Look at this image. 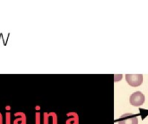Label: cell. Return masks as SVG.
<instances>
[{
	"mask_svg": "<svg viewBox=\"0 0 148 124\" xmlns=\"http://www.w3.org/2000/svg\"><path fill=\"white\" fill-rule=\"evenodd\" d=\"M126 80L130 86L138 87V86L141 85L143 83V76L140 74H136V75L127 74V75H126Z\"/></svg>",
	"mask_w": 148,
	"mask_h": 124,
	"instance_id": "6da1fadb",
	"label": "cell"
},
{
	"mask_svg": "<svg viewBox=\"0 0 148 124\" xmlns=\"http://www.w3.org/2000/svg\"><path fill=\"white\" fill-rule=\"evenodd\" d=\"M144 102H145V96L140 91L134 92L130 96V103L133 106L140 107L144 103Z\"/></svg>",
	"mask_w": 148,
	"mask_h": 124,
	"instance_id": "7a4b0ae2",
	"label": "cell"
},
{
	"mask_svg": "<svg viewBox=\"0 0 148 124\" xmlns=\"http://www.w3.org/2000/svg\"><path fill=\"white\" fill-rule=\"evenodd\" d=\"M118 124H138V118L131 113L124 114L118 120Z\"/></svg>",
	"mask_w": 148,
	"mask_h": 124,
	"instance_id": "3957f363",
	"label": "cell"
},
{
	"mask_svg": "<svg viewBox=\"0 0 148 124\" xmlns=\"http://www.w3.org/2000/svg\"><path fill=\"white\" fill-rule=\"evenodd\" d=\"M15 116H17L13 124H26L27 123V116L23 112H16L14 114Z\"/></svg>",
	"mask_w": 148,
	"mask_h": 124,
	"instance_id": "277c9868",
	"label": "cell"
},
{
	"mask_svg": "<svg viewBox=\"0 0 148 124\" xmlns=\"http://www.w3.org/2000/svg\"><path fill=\"white\" fill-rule=\"evenodd\" d=\"M69 115L73 116L72 118H69L66 122V124H78V116L75 113H69Z\"/></svg>",
	"mask_w": 148,
	"mask_h": 124,
	"instance_id": "5b68a950",
	"label": "cell"
},
{
	"mask_svg": "<svg viewBox=\"0 0 148 124\" xmlns=\"http://www.w3.org/2000/svg\"><path fill=\"white\" fill-rule=\"evenodd\" d=\"M5 124H11V114L10 111L5 114Z\"/></svg>",
	"mask_w": 148,
	"mask_h": 124,
	"instance_id": "8992f818",
	"label": "cell"
},
{
	"mask_svg": "<svg viewBox=\"0 0 148 124\" xmlns=\"http://www.w3.org/2000/svg\"><path fill=\"white\" fill-rule=\"evenodd\" d=\"M49 115L52 118V123L57 124V116H56V114L54 113V112H50V113H49Z\"/></svg>",
	"mask_w": 148,
	"mask_h": 124,
	"instance_id": "52a82bcc",
	"label": "cell"
},
{
	"mask_svg": "<svg viewBox=\"0 0 148 124\" xmlns=\"http://www.w3.org/2000/svg\"><path fill=\"white\" fill-rule=\"evenodd\" d=\"M35 123L41 124V114L38 111L36 112V115H35Z\"/></svg>",
	"mask_w": 148,
	"mask_h": 124,
	"instance_id": "ba28073f",
	"label": "cell"
},
{
	"mask_svg": "<svg viewBox=\"0 0 148 124\" xmlns=\"http://www.w3.org/2000/svg\"><path fill=\"white\" fill-rule=\"evenodd\" d=\"M49 116L47 112L43 113V124H49Z\"/></svg>",
	"mask_w": 148,
	"mask_h": 124,
	"instance_id": "9c48e42d",
	"label": "cell"
},
{
	"mask_svg": "<svg viewBox=\"0 0 148 124\" xmlns=\"http://www.w3.org/2000/svg\"><path fill=\"white\" fill-rule=\"evenodd\" d=\"M0 124H3V116L0 113Z\"/></svg>",
	"mask_w": 148,
	"mask_h": 124,
	"instance_id": "30bf717a",
	"label": "cell"
},
{
	"mask_svg": "<svg viewBox=\"0 0 148 124\" xmlns=\"http://www.w3.org/2000/svg\"><path fill=\"white\" fill-rule=\"evenodd\" d=\"M10 109H11V108H10V106H6V107H5V110H8V111H10Z\"/></svg>",
	"mask_w": 148,
	"mask_h": 124,
	"instance_id": "8fae6325",
	"label": "cell"
},
{
	"mask_svg": "<svg viewBox=\"0 0 148 124\" xmlns=\"http://www.w3.org/2000/svg\"><path fill=\"white\" fill-rule=\"evenodd\" d=\"M35 109L38 111V110H41V107H40V106H36V108H35Z\"/></svg>",
	"mask_w": 148,
	"mask_h": 124,
	"instance_id": "7c38bea8",
	"label": "cell"
}]
</instances>
